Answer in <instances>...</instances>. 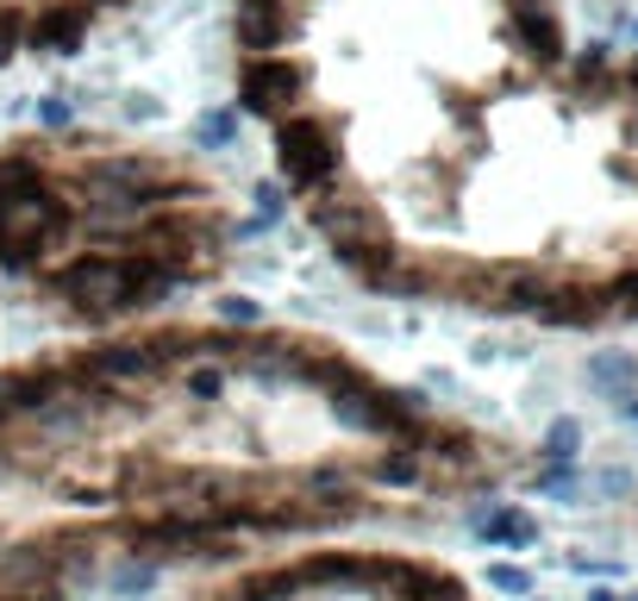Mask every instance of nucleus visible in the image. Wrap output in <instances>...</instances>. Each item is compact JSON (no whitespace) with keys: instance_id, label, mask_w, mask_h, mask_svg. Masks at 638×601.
Returning a JSON list of instances; mask_svg holds the SVG:
<instances>
[{"instance_id":"f257e3e1","label":"nucleus","mask_w":638,"mask_h":601,"mask_svg":"<svg viewBox=\"0 0 638 601\" xmlns=\"http://www.w3.org/2000/svg\"><path fill=\"white\" fill-rule=\"evenodd\" d=\"M233 107L350 289L638 332V44L570 0H233Z\"/></svg>"},{"instance_id":"f03ea898","label":"nucleus","mask_w":638,"mask_h":601,"mask_svg":"<svg viewBox=\"0 0 638 601\" xmlns=\"http://www.w3.org/2000/svg\"><path fill=\"white\" fill-rule=\"evenodd\" d=\"M532 446L320 326L151 320L0 369V539L163 577L520 495Z\"/></svg>"},{"instance_id":"7ed1b4c3","label":"nucleus","mask_w":638,"mask_h":601,"mask_svg":"<svg viewBox=\"0 0 638 601\" xmlns=\"http://www.w3.org/2000/svg\"><path fill=\"white\" fill-rule=\"evenodd\" d=\"M251 233L257 219L194 151L100 132L0 151V270L95 339L219 289Z\"/></svg>"},{"instance_id":"20e7f679","label":"nucleus","mask_w":638,"mask_h":601,"mask_svg":"<svg viewBox=\"0 0 638 601\" xmlns=\"http://www.w3.org/2000/svg\"><path fill=\"white\" fill-rule=\"evenodd\" d=\"M182 601H483L439 551L388 539H313L188 577Z\"/></svg>"},{"instance_id":"39448f33","label":"nucleus","mask_w":638,"mask_h":601,"mask_svg":"<svg viewBox=\"0 0 638 601\" xmlns=\"http://www.w3.org/2000/svg\"><path fill=\"white\" fill-rule=\"evenodd\" d=\"M457 526H464L476 545H488V551H532V545L544 539V520L526 502H513V495H488V502L464 507Z\"/></svg>"},{"instance_id":"423d86ee","label":"nucleus","mask_w":638,"mask_h":601,"mask_svg":"<svg viewBox=\"0 0 638 601\" xmlns=\"http://www.w3.org/2000/svg\"><path fill=\"white\" fill-rule=\"evenodd\" d=\"M582 383L595 388L601 401H632L638 395V351H588L582 357Z\"/></svg>"},{"instance_id":"0eeeda50","label":"nucleus","mask_w":638,"mask_h":601,"mask_svg":"<svg viewBox=\"0 0 638 601\" xmlns=\"http://www.w3.org/2000/svg\"><path fill=\"white\" fill-rule=\"evenodd\" d=\"M532 458H539V464H582V458H588V420L551 414L539 427V439H532Z\"/></svg>"},{"instance_id":"6e6552de","label":"nucleus","mask_w":638,"mask_h":601,"mask_svg":"<svg viewBox=\"0 0 638 601\" xmlns=\"http://www.w3.org/2000/svg\"><path fill=\"white\" fill-rule=\"evenodd\" d=\"M213 320H226V326H263L270 308H263L257 294H219V301H213Z\"/></svg>"},{"instance_id":"1a4fd4ad","label":"nucleus","mask_w":638,"mask_h":601,"mask_svg":"<svg viewBox=\"0 0 638 601\" xmlns=\"http://www.w3.org/2000/svg\"><path fill=\"white\" fill-rule=\"evenodd\" d=\"M488 589H501V595H532L539 582H532V570H520V564L488 558Z\"/></svg>"},{"instance_id":"9d476101","label":"nucleus","mask_w":638,"mask_h":601,"mask_svg":"<svg viewBox=\"0 0 638 601\" xmlns=\"http://www.w3.org/2000/svg\"><path fill=\"white\" fill-rule=\"evenodd\" d=\"M588 601H638V582H595Z\"/></svg>"},{"instance_id":"9b49d317","label":"nucleus","mask_w":638,"mask_h":601,"mask_svg":"<svg viewBox=\"0 0 638 601\" xmlns=\"http://www.w3.org/2000/svg\"><path fill=\"white\" fill-rule=\"evenodd\" d=\"M614 414H619V420H626V427H638V395H632V401H619Z\"/></svg>"}]
</instances>
